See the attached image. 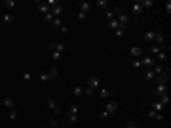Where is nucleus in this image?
Returning <instances> with one entry per match:
<instances>
[{"label": "nucleus", "instance_id": "1", "mask_svg": "<svg viewBox=\"0 0 171 128\" xmlns=\"http://www.w3.org/2000/svg\"><path fill=\"white\" fill-rule=\"evenodd\" d=\"M116 21H118V27L125 31V29H128V25H129V15L122 12V14H118V15H116Z\"/></svg>", "mask_w": 171, "mask_h": 128}, {"label": "nucleus", "instance_id": "2", "mask_svg": "<svg viewBox=\"0 0 171 128\" xmlns=\"http://www.w3.org/2000/svg\"><path fill=\"white\" fill-rule=\"evenodd\" d=\"M46 105L50 107L51 111H53V115H55V117H59V115H63V111L59 109V105H57V101H55L53 98H48V99H46Z\"/></svg>", "mask_w": 171, "mask_h": 128}, {"label": "nucleus", "instance_id": "3", "mask_svg": "<svg viewBox=\"0 0 171 128\" xmlns=\"http://www.w3.org/2000/svg\"><path fill=\"white\" fill-rule=\"evenodd\" d=\"M160 52H165V44H150V48H148V55H156V54H160Z\"/></svg>", "mask_w": 171, "mask_h": 128}, {"label": "nucleus", "instance_id": "4", "mask_svg": "<svg viewBox=\"0 0 171 128\" xmlns=\"http://www.w3.org/2000/svg\"><path fill=\"white\" fill-rule=\"evenodd\" d=\"M116 111H118V101H116V99H108V101H107V109H105V113L110 117V115H112V113H116Z\"/></svg>", "mask_w": 171, "mask_h": 128}, {"label": "nucleus", "instance_id": "5", "mask_svg": "<svg viewBox=\"0 0 171 128\" xmlns=\"http://www.w3.org/2000/svg\"><path fill=\"white\" fill-rule=\"evenodd\" d=\"M48 48H50L51 52H59V54H63V52L67 50V46H65L63 42H50V46H48Z\"/></svg>", "mask_w": 171, "mask_h": 128}, {"label": "nucleus", "instance_id": "6", "mask_svg": "<svg viewBox=\"0 0 171 128\" xmlns=\"http://www.w3.org/2000/svg\"><path fill=\"white\" fill-rule=\"evenodd\" d=\"M141 63L145 67H148V69H152V67L156 65V59H154L152 55H142V58H141Z\"/></svg>", "mask_w": 171, "mask_h": 128}, {"label": "nucleus", "instance_id": "7", "mask_svg": "<svg viewBox=\"0 0 171 128\" xmlns=\"http://www.w3.org/2000/svg\"><path fill=\"white\" fill-rule=\"evenodd\" d=\"M101 86V78L99 77H89L88 81V88H91V90H95V88Z\"/></svg>", "mask_w": 171, "mask_h": 128}, {"label": "nucleus", "instance_id": "8", "mask_svg": "<svg viewBox=\"0 0 171 128\" xmlns=\"http://www.w3.org/2000/svg\"><path fill=\"white\" fill-rule=\"evenodd\" d=\"M154 81L158 82V84H167V81H169V73H160V75H156V78H154Z\"/></svg>", "mask_w": 171, "mask_h": 128}, {"label": "nucleus", "instance_id": "9", "mask_svg": "<svg viewBox=\"0 0 171 128\" xmlns=\"http://www.w3.org/2000/svg\"><path fill=\"white\" fill-rule=\"evenodd\" d=\"M154 37H156V31H146V33L142 35L145 42H148V44H154Z\"/></svg>", "mask_w": 171, "mask_h": 128}, {"label": "nucleus", "instance_id": "10", "mask_svg": "<svg viewBox=\"0 0 171 128\" xmlns=\"http://www.w3.org/2000/svg\"><path fill=\"white\" fill-rule=\"evenodd\" d=\"M36 4H38V12H40V14L46 15V14H50V12H51V8L48 6V2H36Z\"/></svg>", "mask_w": 171, "mask_h": 128}, {"label": "nucleus", "instance_id": "11", "mask_svg": "<svg viewBox=\"0 0 171 128\" xmlns=\"http://www.w3.org/2000/svg\"><path fill=\"white\" fill-rule=\"evenodd\" d=\"M78 8H80V12H82V14H89V12H91V8H93V4H89V2H80Z\"/></svg>", "mask_w": 171, "mask_h": 128}, {"label": "nucleus", "instance_id": "12", "mask_svg": "<svg viewBox=\"0 0 171 128\" xmlns=\"http://www.w3.org/2000/svg\"><path fill=\"white\" fill-rule=\"evenodd\" d=\"M131 12H133V14H137V15L145 12V10H142V6H141V2H139V0H135V2L131 4Z\"/></svg>", "mask_w": 171, "mask_h": 128}, {"label": "nucleus", "instance_id": "13", "mask_svg": "<svg viewBox=\"0 0 171 128\" xmlns=\"http://www.w3.org/2000/svg\"><path fill=\"white\" fill-rule=\"evenodd\" d=\"M2 103H4V107H6V109H8V111H11V109H15V105H14V99H11V98H10V96H6V98H4V101H2Z\"/></svg>", "mask_w": 171, "mask_h": 128}, {"label": "nucleus", "instance_id": "14", "mask_svg": "<svg viewBox=\"0 0 171 128\" xmlns=\"http://www.w3.org/2000/svg\"><path fill=\"white\" fill-rule=\"evenodd\" d=\"M14 19H15V15L11 14V12H6V14L2 15V21L6 23V25H10V23H14Z\"/></svg>", "mask_w": 171, "mask_h": 128}, {"label": "nucleus", "instance_id": "15", "mask_svg": "<svg viewBox=\"0 0 171 128\" xmlns=\"http://www.w3.org/2000/svg\"><path fill=\"white\" fill-rule=\"evenodd\" d=\"M129 54H131V55H133V58H135V59H139L141 55H142V50H141L139 46H131V50H129Z\"/></svg>", "mask_w": 171, "mask_h": 128}, {"label": "nucleus", "instance_id": "16", "mask_svg": "<svg viewBox=\"0 0 171 128\" xmlns=\"http://www.w3.org/2000/svg\"><path fill=\"white\" fill-rule=\"evenodd\" d=\"M154 42L156 44H165V35L162 31H156V37H154Z\"/></svg>", "mask_w": 171, "mask_h": 128}, {"label": "nucleus", "instance_id": "17", "mask_svg": "<svg viewBox=\"0 0 171 128\" xmlns=\"http://www.w3.org/2000/svg\"><path fill=\"white\" fill-rule=\"evenodd\" d=\"M61 14H63V6H61V4H55V6L51 8V15H53V17H59Z\"/></svg>", "mask_w": 171, "mask_h": 128}, {"label": "nucleus", "instance_id": "18", "mask_svg": "<svg viewBox=\"0 0 171 128\" xmlns=\"http://www.w3.org/2000/svg\"><path fill=\"white\" fill-rule=\"evenodd\" d=\"M164 94H167V84H158L156 86V96L160 98V96H164Z\"/></svg>", "mask_w": 171, "mask_h": 128}, {"label": "nucleus", "instance_id": "19", "mask_svg": "<svg viewBox=\"0 0 171 128\" xmlns=\"http://www.w3.org/2000/svg\"><path fill=\"white\" fill-rule=\"evenodd\" d=\"M152 109L156 111V113H162V111L165 109V105H164V103L160 101V99H158V101H154V103H152Z\"/></svg>", "mask_w": 171, "mask_h": 128}, {"label": "nucleus", "instance_id": "20", "mask_svg": "<svg viewBox=\"0 0 171 128\" xmlns=\"http://www.w3.org/2000/svg\"><path fill=\"white\" fill-rule=\"evenodd\" d=\"M148 119H156V121H164V115H162V113H156L154 109H150V111H148Z\"/></svg>", "mask_w": 171, "mask_h": 128}, {"label": "nucleus", "instance_id": "21", "mask_svg": "<svg viewBox=\"0 0 171 128\" xmlns=\"http://www.w3.org/2000/svg\"><path fill=\"white\" fill-rule=\"evenodd\" d=\"M99 96L103 99H107V98H110L112 96V90H107V88H99Z\"/></svg>", "mask_w": 171, "mask_h": 128}, {"label": "nucleus", "instance_id": "22", "mask_svg": "<svg viewBox=\"0 0 171 128\" xmlns=\"http://www.w3.org/2000/svg\"><path fill=\"white\" fill-rule=\"evenodd\" d=\"M139 2H141L142 10H150V8L154 6V0H139Z\"/></svg>", "mask_w": 171, "mask_h": 128}, {"label": "nucleus", "instance_id": "23", "mask_svg": "<svg viewBox=\"0 0 171 128\" xmlns=\"http://www.w3.org/2000/svg\"><path fill=\"white\" fill-rule=\"evenodd\" d=\"M154 59H158L160 63H165V61H167V54H165V52H160V54L154 55Z\"/></svg>", "mask_w": 171, "mask_h": 128}, {"label": "nucleus", "instance_id": "24", "mask_svg": "<svg viewBox=\"0 0 171 128\" xmlns=\"http://www.w3.org/2000/svg\"><path fill=\"white\" fill-rule=\"evenodd\" d=\"M72 94H74L76 98H80V96H84V88L80 86V84H76L74 88H72Z\"/></svg>", "mask_w": 171, "mask_h": 128}, {"label": "nucleus", "instance_id": "25", "mask_svg": "<svg viewBox=\"0 0 171 128\" xmlns=\"http://www.w3.org/2000/svg\"><path fill=\"white\" fill-rule=\"evenodd\" d=\"M145 78L146 81H154V78H156V73H154L152 69H146L145 71Z\"/></svg>", "mask_w": 171, "mask_h": 128}, {"label": "nucleus", "instance_id": "26", "mask_svg": "<svg viewBox=\"0 0 171 128\" xmlns=\"http://www.w3.org/2000/svg\"><path fill=\"white\" fill-rule=\"evenodd\" d=\"M38 78L42 82H48V81H51L50 78V73H48V71H42V73H38Z\"/></svg>", "mask_w": 171, "mask_h": 128}, {"label": "nucleus", "instance_id": "27", "mask_svg": "<svg viewBox=\"0 0 171 128\" xmlns=\"http://www.w3.org/2000/svg\"><path fill=\"white\" fill-rule=\"evenodd\" d=\"M63 115H78V105L72 103V105L68 107V111H67V113H63Z\"/></svg>", "mask_w": 171, "mask_h": 128}, {"label": "nucleus", "instance_id": "28", "mask_svg": "<svg viewBox=\"0 0 171 128\" xmlns=\"http://www.w3.org/2000/svg\"><path fill=\"white\" fill-rule=\"evenodd\" d=\"M4 6H6L11 14H14V10H15V2H14V0H6V2H4Z\"/></svg>", "mask_w": 171, "mask_h": 128}, {"label": "nucleus", "instance_id": "29", "mask_svg": "<svg viewBox=\"0 0 171 128\" xmlns=\"http://www.w3.org/2000/svg\"><path fill=\"white\" fill-rule=\"evenodd\" d=\"M164 67H165V65H162V63H156V65L152 67V71H154L156 75H160V73H164Z\"/></svg>", "mask_w": 171, "mask_h": 128}, {"label": "nucleus", "instance_id": "30", "mask_svg": "<svg viewBox=\"0 0 171 128\" xmlns=\"http://www.w3.org/2000/svg\"><path fill=\"white\" fill-rule=\"evenodd\" d=\"M48 73H50V78H51V81H53V78H57V75H59V71H57V67H51V69L48 71Z\"/></svg>", "mask_w": 171, "mask_h": 128}, {"label": "nucleus", "instance_id": "31", "mask_svg": "<svg viewBox=\"0 0 171 128\" xmlns=\"http://www.w3.org/2000/svg\"><path fill=\"white\" fill-rule=\"evenodd\" d=\"M107 25H108V29H112V31L118 29V21H116V19H110V21H107Z\"/></svg>", "mask_w": 171, "mask_h": 128}, {"label": "nucleus", "instance_id": "32", "mask_svg": "<svg viewBox=\"0 0 171 128\" xmlns=\"http://www.w3.org/2000/svg\"><path fill=\"white\" fill-rule=\"evenodd\" d=\"M93 6H97V8H107V6H110V4H108L107 0H97V2L93 4Z\"/></svg>", "mask_w": 171, "mask_h": 128}, {"label": "nucleus", "instance_id": "33", "mask_svg": "<svg viewBox=\"0 0 171 128\" xmlns=\"http://www.w3.org/2000/svg\"><path fill=\"white\" fill-rule=\"evenodd\" d=\"M61 25H63V23H61V19H59V17H55V19H53V23H51V27H53V29H57V31L61 29Z\"/></svg>", "mask_w": 171, "mask_h": 128}, {"label": "nucleus", "instance_id": "34", "mask_svg": "<svg viewBox=\"0 0 171 128\" xmlns=\"http://www.w3.org/2000/svg\"><path fill=\"white\" fill-rule=\"evenodd\" d=\"M160 101L164 103V105H167V103L171 101V98H169V94H164V96H160Z\"/></svg>", "mask_w": 171, "mask_h": 128}, {"label": "nucleus", "instance_id": "35", "mask_svg": "<svg viewBox=\"0 0 171 128\" xmlns=\"http://www.w3.org/2000/svg\"><path fill=\"white\" fill-rule=\"evenodd\" d=\"M53 15H51V12H50V14H46V15H44V21H46V23H50V25H51V23H53Z\"/></svg>", "mask_w": 171, "mask_h": 128}, {"label": "nucleus", "instance_id": "36", "mask_svg": "<svg viewBox=\"0 0 171 128\" xmlns=\"http://www.w3.org/2000/svg\"><path fill=\"white\" fill-rule=\"evenodd\" d=\"M59 59H61V54H59V52H51V61L57 63Z\"/></svg>", "mask_w": 171, "mask_h": 128}, {"label": "nucleus", "instance_id": "37", "mask_svg": "<svg viewBox=\"0 0 171 128\" xmlns=\"http://www.w3.org/2000/svg\"><path fill=\"white\" fill-rule=\"evenodd\" d=\"M131 67H135V69H141V67H142L141 58H139V59H133V61H131Z\"/></svg>", "mask_w": 171, "mask_h": 128}, {"label": "nucleus", "instance_id": "38", "mask_svg": "<svg viewBox=\"0 0 171 128\" xmlns=\"http://www.w3.org/2000/svg\"><path fill=\"white\" fill-rule=\"evenodd\" d=\"M67 119L72 122V124H76V122H78V115H67Z\"/></svg>", "mask_w": 171, "mask_h": 128}, {"label": "nucleus", "instance_id": "39", "mask_svg": "<svg viewBox=\"0 0 171 128\" xmlns=\"http://www.w3.org/2000/svg\"><path fill=\"white\" fill-rule=\"evenodd\" d=\"M76 17H78V21H86V19H88V14H82V12H78V14H76Z\"/></svg>", "mask_w": 171, "mask_h": 128}, {"label": "nucleus", "instance_id": "40", "mask_svg": "<svg viewBox=\"0 0 171 128\" xmlns=\"http://www.w3.org/2000/svg\"><path fill=\"white\" fill-rule=\"evenodd\" d=\"M105 19H107V21H110V19H116V17H114V14H112V10H110V12H105Z\"/></svg>", "mask_w": 171, "mask_h": 128}, {"label": "nucleus", "instance_id": "41", "mask_svg": "<svg viewBox=\"0 0 171 128\" xmlns=\"http://www.w3.org/2000/svg\"><path fill=\"white\" fill-rule=\"evenodd\" d=\"M15 117H17V109H11V111H10V119H11V121H14Z\"/></svg>", "mask_w": 171, "mask_h": 128}, {"label": "nucleus", "instance_id": "42", "mask_svg": "<svg viewBox=\"0 0 171 128\" xmlns=\"http://www.w3.org/2000/svg\"><path fill=\"white\" fill-rule=\"evenodd\" d=\"M93 92H95V90H91V88H84V94L86 96H93Z\"/></svg>", "mask_w": 171, "mask_h": 128}, {"label": "nucleus", "instance_id": "43", "mask_svg": "<svg viewBox=\"0 0 171 128\" xmlns=\"http://www.w3.org/2000/svg\"><path fill=\"white\" fill-rule=\"evenodd\" d=\"M31 78H32V75H31V73H23V81H27V82H28Z\"/></svg>", "mask_w": 171, "mask_h": 128}, {"label": "nucleus", "instance_id": "44", "mask_svg": "<svg viewBox=\"0 0 171 128\" xmlns=\"http://www.w3.org/2000/svg\"><path fill=\"white\" fill-rule=\"evenodd\" d=\"M114 33H116V35H118V37H124V33H125V31H124V29H120V27H118V29H116V31H114Z\"/></svg>", "mask_w": 171, "mask_h": 128}, {"label": "nucleus", "instance_id": "45", "mask_svg": "<svg viewBox=\"0 0 171 128\" xmlns=\"http://www.w3.org/2000/svg\"><path fill=\"white\" fill-rule=\"evenodd\" d=\"M165 12H167V15L171 14V2L167 0V2H165Z\"/></svg>", "mask_w": 171, "mask_h": 128}, {"label": "nucleus", "instance_id": "46", "mask_svg": "<svg viewBox=\"0 0 171 128\" xmlns=\"http://www.w3.org/2000/svg\"><path fill=\"white\" fill-rule=\"evenodd\" d=\"M125 128H137V124H135V122H133V121H129L128 124H125Z\"/></svg>", "mask_w": 171, "mask_h": 128}, {"label": "nucleus", "instance_id": "47", "mask_svg": "<svg viewBox=\"0 0 171 128\" xmlns=\"http://www.w3.org/2000/svg\"><path fill=\"white\" fill-rule=\"evenodd\" d=\"M59 31H61V33H68V27H67V25H61Z\"/></svg>", "mask_w": 171, "mask_h": 128}]
</instances>
